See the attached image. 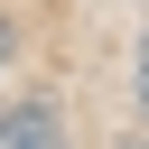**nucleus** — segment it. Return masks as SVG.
I'll use <instances>...</instances> for the list:
<instances>
[{"instance_id": "nucleus-1", "label": "nucleus", "mask_w": 149, "mask_h": 149, "mask_svg": "<svg viewBox=\"0 0 149 149\" xmlns=\"http://www.w3.org/2000/svg\"><path fill=\"white\" fill-rule=\"evenodd\" d=\"M0 149H65V112H56V93L9 102V112H0Z\"/></svg>"}, {"instance_id": "nucleus-2", "label": "nucleus", "mask_w": 149, "mask_h": 149, "mask_svg": "<svg viewBox=\"0 0 149 149\" xmlns=\"http://www.w3.org/2000/svg\"><path fill=\"white\" fill-rule=\"evenodd\" d=\"M130 112H140V130H149V28H140V47H130Z\"/></svg>"}, {"instance_id": "nucleus-3", "label": "nucleus", "mask_w": 149, "mask_h": 149, "mask_svg": "<svg viewBox=\"0 0 149 149\" xmlns=\"http://www.w3.org/2000/svg\"><path fill=\"white\" fill-rule=\"evenodd\" d=\"M9 56H19V19L0 9V74H9Z\"/></svg>"}]
</instances>
